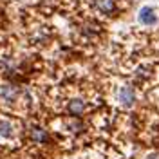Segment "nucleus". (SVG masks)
<instances>
[{
  "label": "nucleus",
  "mask_w": 159,
  "mask_h": 159,
  "mask_svg": "<svg viewBox=\"0 0 159 159\" xmlns=\"http://www.w3.org/2000/svg\"><path fill=\"white\" fill-rule=\"evenodd\" d=\"M147 159H159V156H156V154H152V156H148Z\"/></svg>",
  "instance_id": "8"
},
{
  "label": "nucleus",
  "mask_w": 159,
  "mask_h": 159,
  "mask_svg": "<svg viewBox=\"0 0 159 159\" xmlns=\"http://www.w3.org/2000/svg\"><path fill=\"white\" fill-rule=\"evenodd\" d=\"M94 6L98 7V11L105 13V15H112L116 11V2L114 0H94Z\"/></svg>",
  "instance_id": "4"
},
{
  "label": "nucleus",
  "mask_w": 159,
  "mask_h": 159,
  "mask_svg": "<svg viewBox=\"0 0 159 159\" xmlns=\"http://www.w3.org/2000/svg\"><path fill=\"white\" fill-rule=\"evenodd\" d=\"M67 110H69V114L72 116H80V114H83V110H85V101L83 99H70L69 105H67Z\"/></svg>",
  "instance_id": "5"
},
{
  "label": "nucleus",
  "mask_w": 159,
  "mask_h": 159,
  "mask_svg": "<svg viewBox=\"0 0 159 159\" xmlns=\"http://www.w3.org/2000/svg\"><path fill=\"white\" fill-rule=\"evenodd\" d=\"M118 99H119L121 105L132 107V103H134V99H136V92H134V89H132L130 85H123L118 92Z\"/></svg>",
  "instance_id": "2"
},
{
  "label": "nucleus",
  "mask_w": 159,
  "mask_h": 159,
  "mask_svg": "<svg viewBox=\"0 0 159 159\" xmlns=\"http://www.w3.org/2000/svg\"><path fill=\"white\" fill-rule=\"evenodd\" d=\"M20 90L15 87V85H9V83H6V85H2L0 87V98L4 99L6 103H13L15 99L18 98Z\"/></svg>",
  "instance_id": "3"
},
{
  "label": "nucleus",
  "mask_w": 159,
  "mask_h": 159,
  "mask_svg": "<svg viewBox=\"0 0 159 159\" xmlns=\"http://www.w3.org/2000/svg\"><path fill=\"white\" fill-rule=\"evenodd\" d=\"M13 123L9 119H0V136L2 138H11L13 136Z\"/></svg>",
  "instance_id": "7"
},
{
  "label": "nucleus",
  "mask_w": 159,
  "mask_h": 159,
  "mask_svg": "<svg viewBox=\"0 0 159 159\" xmlns=\"http://www.w3.org/2000/svg\"><path fill=\"white\" fill-rule=\"evenodd\" d=\"M139 22L143 25H154L157 22V15H156V9L152 6H143L139 9Z\"/></svg>",
  "instance_id": "1"
},
{
  "label": "nucleus",
  "mask_w": 159,
  "mask_h": 159,
  "mask_svg": "<svg viewBox=\"0 0 159 159\" xmlns=\"http://www.w3.org/2000/svg\"><path fill=\"white\" fill-rule=\"evenodd\" d=\"M31 138H33V141H34V143H45V141L49 139V136H47V132H45L43 129L34 127V129L31 130Z\"/></svg>",
  "instance_id": "6"
}]
</instances>
